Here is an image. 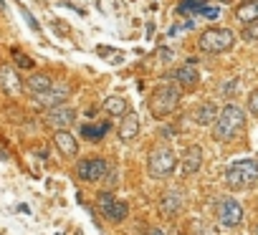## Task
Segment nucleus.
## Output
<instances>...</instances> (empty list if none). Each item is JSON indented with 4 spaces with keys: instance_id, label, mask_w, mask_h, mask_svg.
Wrapping results in <instances>:
<instances>
[{
    "instance_id": "obj_26",
    "label": "nucleus",
    "mask_w": 258,
    "mask_h": 235,
    "mask_svg": "<svg viewBox=\"0 0 258 235\" xmlns=\"http://www.w3.org/2000/svg\"><path fill=\"white\" fill-rule=\"evenodd\" d=\"M243 38H245V41H258V21H253V23H248V26H245Z\"/></svg>"
},
{
    "instance_id": "obj_6",
    "label": "nucleus",
    "mask_w": 258,
    "mask_h": 235,
    "mask_svg": "<svg viewBox=\"0 0 258 235\" xmlns=\"http://www.w3.org/2000/svg\"><path fill=\"white\" fill-rule=\"evenodd\" d=\"M109 172V162L104 157H86L76 165V175L84 182H101Z\"/></svg>"
},
{
    "instance_id": "obj_3",
    "label": "nucleus",
    "mask_w": 258,
    "mask_h": 235,
    "mask_svg": "<svg viewBox=\"0 0 258 235\" xmlns=\"http://www.w3.org/2000/svg\"><path fill=\"white\" fill-rule=\"evenodd\" d=\"M180 99H182V91L175 84H162V86H157L152 91V96L147 101L150 104V114L155 116V119H165L167 114H172L177 109Z\"/></svg>"
},
{
    "instance_id": "obj_2",
    "label": "nucleus",
    "mask_w": 258,
    "mask_h": 235,
    "mask_svg": "<svg viewBox=\"0 0 258 235\" xmlns=\"http://www.w3.org/2000/svg\"><path fill=\"white\" fill-rule=\"evenodd\" d=\"M258 182V160H235L225 167V185L230 190H248Z\"/></svg>"
},
{
    "instance_id": "obj_31",
    "label": "nucleus",
    "mask_w": 258,
    "mask_h": 235,
    "mask_svg": "<svg viewBox=\"0 0 258 235\" xmlns=\"http://www.w3.org/2000/svg\"><path fill=\"white\" fill-rule=\"evenodd\" d=\"M250 235H258V225H253V227H250Z\"/></svg>"
},
{
    "instance_id": "obj_4",
    "label": "nucleus",
    "mask_w": 258,
    "mask_h": 235,
    "mask_svg": "<svg viewBox=\"0 0 258 235\" xmlns=\"http://www.w3.org/2000/svg\"><path fill=\"white\" fill-rule=\"evenodd\" d=\"M175 167H177V154L170 147H155L150 152V157H147V172L155 180L170 177L175 172Z\"/></svg>"
},
{
    "instance_id": "obj_27",
    "label": "nucleus",
    "mask_w": 258,
    "mask_h": 235,
    "mask_svg": "<svg viewBox=\"0 0 258 235\" xmlns=\"http://www.w3.org/2000/svg\"><path fill=\"white\" fill-rule=\"evenodd\" d=\"M238 89H240V81L233 79V81H228V86H223V94H225V96H233Z\"/></svg>"
},
{
    "instance_id": "obj_14",
    "label": "nucleus",
    "mask_w": 258,
    "mask_h": 235,
    "mask_svg": "<svg viewBox=\"0 0 258 235\" xmlns=\"http://www.w3.org/2000/svg\"><path fill=\"white\" fill-rule=\"evenodd\" d=\"M116 134H119V139H121L124 144H129L132 139H137V134H140V116H137L135 111H126V114L121 116L119 127H116Z\"/></svg>"
},
{
    "instance_id": "obj_15",
    "label": "nucleus",
    "mask_w": 258,
    "mask_h": 235,
    "mask_svg": "<svg viewBox=\"0 0 258 235\" xmlns=\"http://www.w3.org/2000/svg\"><path fill=\"white\" fill-rule=\"evenodd\" d=\"M53 144L61 149L63 157H76V154H79V142H76V137H74L71 132H66V129H58V132L53 134Z\"/></svg>"
},
{
    "instance_id": "obj_12",
    "label": "nucleus",
    "mask_w": 258,
    "mask_h": 235,
    "mask_svg": "<svg viewBox=\"0 0 258 235\" xmlns=\"http://www.w3.org/2000/svg\"><path fill=\"white\" fill-rule=\"evenodd\" d=\"M200 167H203V149H200L198 144H190V147L185 149L182 160H180V170H182L185 177H192V175L200 172Z\"/></svg>"
},
{
    "instance_id": "obj_9",
    "label": "nucleus",
    "mask_w": 258,
    "mask_h": 235,
    "mask_svg": "<svg viewBox=\"0 0 258 235\" xmlns=\"http://www.w3.org/2000/svg\"><path fill=\"white\" fill-rule=\"evenodd\" d=\"M99 210H101V215H104L109 222H124L126 215H129V207H126L121 200H116L111 192H104V195L99 197Z\"/></svg>"
},
{
    "instance_id": "obj_7",
    "label": "nucleus",
    "mask_w": 258,
    "mask_h": 235,
    "mask_svg": "<svg viewBox=\"0 0 258 235\" xmlns=\"http://www.w3.org/2000/svg\"><path fill=\"white\" fill-rule=\"evenodd\" d=\"M243 220V205L235 197H223L218 202V222L223 227H238Z\"/></svg>"
},
{
    "instance_id": "obj_24",
    "label": "nucleus",
    "mask_w": 258,
    "mask_h": 235,
    "mask_svg": "<svg viewBox=\"0 0 258 235\" xmlns=\"http://www.w3.org/2000/svg\"><path fill=\"white\" fill-rule=\"evenodd\" d=\"M245 109L253 114V116H258V89H253L250 94H248V101H245Z\"/></svg>"
},
{
    "instance_id": "obj_23",
    "label": "nucleus",
    "mask_w": 258,
    "mask_h": 235,
    "mask_svg": "<svg viewBox=\"0 0 258 235\" xmlns=\"http://www.w3.org/2000/svg\"><path fill=\"white\" fill-rule=\"evenodd\" d=\"M106 132H109V124H99V127H94V124H84V127H81V134H84L86 139H91V142L101 139Z\"/></svg>"
},
{
    "instance_id": "obj_33",
    "label": "nucleus",
    "mask_w": 258,
    "mask_h": 235,
    "mask_svg": "<svg viewBox=\"0 0 258 235\" xmlns=\"http://www.w3.org/2000/svg\"><path fill=\"white\" fill-rule=\"evenodd\" d=\"M220 3H233V0H220Z\"/></svg>"
},
{
    "instance_id": "obj_10",
    "label": "nucleus",
    "mask_w": 258,
    "mask_h": 235,
    "mask_svg": "<svg viewBox=\"0 0 258 235\" xmlns=\"http://www.w3.org/2000/svg\"><path fill=\"white\" fill-rule=\"evenodd\" d=\"M76 122V111L71 109V106H66V104H61V106H53V109H48L46 111V124L48 127H58V129H63V127H69V124H74Z\"/></svg>"
},
{
    "instance_id": "obj_18",
    "label": "nucleus",
    "mask_w": 258,
    "mask_h": 235,
    "mask_svg": "<svg viewBox=\"0 0 258 235\" xmlns=\"http://www.w3.org/2000/svg\"><path fill=\"white\" fill-rule=\"evenodd\" d=\"M215 119H218V106L213 101L200 104V109L195 111V124L198 127H210V124H215Z\"/></svg>"
},
{
    "instance_id": "obj_32",
    "label": "nucleus",
    "mask_w": 258,
    "mask_h": 235,
    "mask_svg": "<svg viewBox=\"0 0 258 235\" xmlns=\"http://www.w3.org/2000/svg\"><path fill=\"white\" fill-rule=\"evenodd\" d=\"M0 160H8V152H3V149H0Z\"/></svg>"
},
{
    "instance_id": "obj_29",
    "label": "nucleus",
    "mask_w": 258,
    "mask_h": 235,
    "mask_svg": "<svg viewBox=\"0 0 258 235\" xmlns=\"http://www.w3.org/2000/svg\"><path fill=\"white\" fill-rule=\"evenodd\" d=\"M104 180H106V190H111V187H114V182H116V172H114V170H109Z\"/></svg>"
},
{
    "instance_id": "obj_11",
    "label": "nucleus",
    "mask_w": 258,
    "mask_h": 235,
    "mask_svg": "<svg viewBox=\"0 0 258 235\" xmlns=\"http://www.w3.org/2000/svg\"><path fill=\"white\" fill-rule=\"evenodd\" d=\"M167 79L177 81L180 86H187V89H192V86L200 81V73H198V66H195V61L190 58L187 63H182V66H177L175 71H170V73H167Z\"/></svg>"
},
{
    "instance_id": "obj_21",
    "label": "nucleus",
    "mask_w": 258,
    "mask_h": 235,
    "mask_svg": "<svg viewBox=\"0 0 258 235\" xmlns=\"http://www.w3.org/2000/svg\"><path fill=\"white\" fill-rule=\"evenodd\" d=\"M205 6H208V0H182V3L177 6V13H180V16H187V13L200 16Z\"/></svg>"
},
{
    "instance_id": "obj_17",
    "label": "nucleus",
    "mask_w": 258,
    "mask_h": 235,
    "mask_svg": "<svg viewBox=\"0 0 258 235\" xmlns=\"http://www.w3.org/2000/svg\"><path fill=\"white\" fill-rule=\"evenodd\" d=\"M51 86H53V79H51L48 73H33V76H28V81H26V91H28L31 99L38 96V94H43V91H48Z\"/></svg>"
},
{
    "instance_id": "obj_25",
    "label": "nucleus",
    "mask_w": 258,
    "mask_h": 235,
    "mask_svg": "<svg viewBox=\"0 0 258 235\" xmlns=\"http://www.w3.org/2000/svg\"><path fill=\"white\" fill-rule=\"evenodd\" d=\"M18 8H21V16L26 18V23H28V26H31V28L36 31V33H41V26H38V21H36V18L31 16V11H28L26 6H18Z\"/></svg>"
},
{
    "instance_id": "obj_19",
    "label": "nucleus",
    "mask_w": 258,
    "mask_h": 235,
    "mask_svg": "<svg viewBox=\"0 0 258 235\" xmlns=\"http://www.w3.org/2000/svg\"><path fill=\"white\" fill-rule=\"evenodd\" d=\"M235 18L240 21V23H253V21H258V0H245V3H240L238 8H235Z\"/></svg>"
},
{
    "instance_id": "obj_1",
    "label": "nucleus",
    "mask_w": 258,
    "mask_h": 235,
    "mask_svg": "<svg viewBox=\"0 0 258 235\" xmlns=\"http://www.w3.org/2000/svg\"><path fill=\"white\" fill-rule=\"evenodd\" d=\"M243 124H245V111L238 104H225L213 124V137L218 142H228L243 129Z\"/></svg>"
},
{
    "instance_id": "obj_22",
    "label": "nucleus",
    "mask_w": 258,
    "mask_h": 235,
    "mask_svg": "<svg viewBox=\"0 0 258 235\" xmlns=\"http://www.w3.org/2000/svg\"><path fill=\"white\" fill-rule=\"evenodd\" d=\"M11 58L16 61V66L18 68H23V71H31L33 66H36V61L28 56V53H23L21 48H11Z\"/></svg>"
},
{
    "instance_id": "obj_8",
    "label": "nucleus",
    "mask_w": 258,
    "mask_h": 235,
    "mask_svg": "<svg viewBox=\"0 0 258 235\" xmlns=\"http://www.w3.org/2000/svg\"><path fill=\"white\" fill-rule=\"evenodd\" d=\"M69 96H71V86H69V84H56V81H53V86H51L48 91L33 96V101H36V106H41V109L48 111V109H53V106L66 104Z\"/></svg>"
},
{
    "instance_id": "obj_28",
    "label": "nucleus",
    "mask_w": 258,
    "mask_h": 235,
    "mask_svg": "<svg viewBox=\"0 0 258 235\" xmlns=\"http://www.w3.org/2000/svg\"><path fill=\"white\" fill-rule=\"evenodd\" d=\"M200 16H203V18H210V21H213V18H218V8H215V6H205Z\"/></svg>"
},
{
    "instance_id": "obj_5",
    "label": "nucleus",
    "mask_w": 258,
    "mask_h": 235,
    "mask_svg": "<svg viewBox=\"0 0 258 235\" xmlns=\"http://www.w3.org/2000/svg\"><path fill=\"white\" fill-rule=\"evenodd\" d=\"M198 43L205 53H228L235 43V36L228 28H208V31L200 33Z\"/></svg>"
},
{
    "instance_id": "obj_20",
    "label": "nucleus",
    "mask_w": 258,
    "mask_h": 235,
    "mask_svg": "<svg viewBox=\"0 0 258 235\" xmlns=\"http://www.w3.org/2000/svg\"><path fill=\"white\" fill-rule=\"evenodd\" d=\"M104 111L111 114V116H124V114L129 111V104H126L124 96H109V99L104 101Z\"/></svg>"
},
{
    "instance_id": "obj_16",
    "label": "nucleus",
    "mask_w": 258,
    "mask_h": 235,
    "mask_svg": "<svg viewBox=\"0 0 258 235\" xmlns=\"http://www.w3.org/2000/svg\"><path fill=\"white\" fill-rule=\"evenodd\" d=\"M0 89L6 94H16L21 89V79L11 63H0Z\"/></svg>"
},
{
    "instance_id": "obj_13",
    "label": "nucleus",
    "mask_w": 258,
    "mask_h": 235,
    "mask_svg": "<svg viewBox=\"0 0 258 235\" xmlns=\"http://www.w3.org/2000/svg\"><path fill=\"white\" fill-rule=\"evenodd\" d=\"M182 205H185V197H182L180 190H167L160 197V212L165 217H177L182 212Z\"/></svg>"
},
{
    "instance_id": "obj_30",
    "label": "nucleus",
    "mask_w": 258,
    "mask_h": 235,
    "mask_svg": "<svg viewBox=\"0 0 258 235\" xmlns=\"http://www.w3.org/2000/svg\"><path fill=\"white\" fill-rule=\"evenodd\" d=\"M140 235H165V230H160V227H147V230H142Z\"/></svg>"
}]
</instances>
